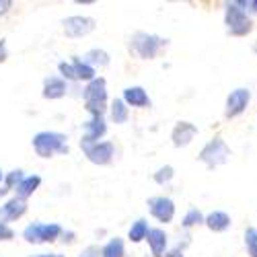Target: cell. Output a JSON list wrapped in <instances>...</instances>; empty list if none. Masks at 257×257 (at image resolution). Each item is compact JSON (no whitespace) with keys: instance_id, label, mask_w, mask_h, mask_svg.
I'll return each instance as SVG.
<instances>
[{"instance_id":"obj_7","label":"cell","mask_w":257,"mask_h":257,"mask_svg":"<svg viewBox=\"0 0 257 257\" xmlns=\"http://www.w3.org/2000/svg\"><path fill=\"white\" fill-rule=\"evenodd\" d=\"M82 153L87 155V159L95 165H109L115 157V146L107 140H99V142H91V144H82L80 142Z\"/></svg>"},{"instance_id":"obj_11","label":"cell","mask_w":257,"mask_h":257,"mask_svg":"<svg viewBox=\"0 0 257 257\" xmlns=\"http://www.w3.org/2000/svg\"><path fill=\"white\" fill-rule=\"evenodd\" d=\"M196 134H198V127L191 123V121H179V123L173 127L171 140H173V146L183 148V146H187L191 140L196 138Z\"/></svg>"},{"instance_id":"obj_14","label":"cell","mask_w":257,"mask_h":257,"mask_svg":"<svg viewBox=\"0 0 257 257\" xmlns=\"http://www.w3.org/2000/svg\"><path fill=\"white\" fill-rule=\"evenodd\" d=\"M123 103L127 107H138V109H146V107H151V97L148 93L142 89V87H127L123 89Z\"/></svg>"},{"instance_id":"obj_32","label":"cell","mask_w":257,"mask_h":257,"mask_svg":"<svg viewBox=\"0 0 257 257\" xmlns=\"http://www.w3.org/2000/svg\"><path fill=\"white\" fill-rule=\"evenodd\" d=\"M7 56H9V52H7V41L0 39V62H5Z\"/></svg>"},{"instance_id":"obj_29","label":"cell","mask_w":257,"mask_h":257,"mask_svg":"<svg viewBox=\"0 0 257 257\" xmlns=\"http://www.w3.org/2000/svg\"><path fill=\"white\" fill-rule=\"evenodd\" d=\"M13 237H15V230L5 220H0V241H11Z\"/></svg>"},{"instance_id":"obj_34","label":"cell","mask_w":257,"mask_h":257,"mask_svg":"<svg viewBox=\"0 0 257 257\" xmlns=\"http://www.w3.org/2000/svg\"><path fill=\"white\" fill-rule=\"evenodd\" d=\"M165 257H183V251L181 249H173V251L165 253Z\"/></svg>"},{"instance_id":"obj_21","label":"cell","mask_w":257,"mask_h":257,"mask_svg":"<svg viewBox=\"0 0 257 257\" xmlns=\"http://www.w3.org/2000/svg\"><path fill=\"white\" fill-rule=\"evenodd\" d=\"M123 255H125V247H123V241L119 237L107 241L101 247V257H123Z\"/></svg>"},{"instance_id":"obj_16","label":"cell","mask_w":257,"mask_h":257,"mask_svg":"<svg viewBox=\"0 0 257 257\" xmlns=\"http://www.w3.org/2000/svg\"><path fill=\"white\" fill-rule=\"evenodd\" d=\"M146 241H148V247H151L155 257H165V253H167V232L163 228H151L146 234Z\"/></svg>"},{"instance_id":"obj_20","label":"cell","mask_w":257,"mask_h":257,"mask_svg":"<svg viewBox=\"0 0 257 257\" xmlns=\"http://www.w3.org/2000/svg\"><path fill=\"white\" fill-rule=\"evenodd\" d=\"M109 115H111V121L125 123L127 117H130V107L123 103V99H113L111 101V107H109Z\"/></svg>"},{"instance_id":"obj_2","label":"cell","mask_w":257,"mask_h":257,"mask_svg":"<svg viewBox=\"0 0 257 257\" xmlns=\"http://www.w3.org/2000/svg\"><path fill=\"white\" fill-rule=\"evenodd\" d=\"M84 107L91 113V117H103L105 113V103H107V82L105 78H93L82 91Z\"/></svg>"},{"instance_id":"obj_22","label":"cell","mask_w":257,"mask_h":257,"mask_svg":"<svg viewBox=\"0 0 257 257\" xmlns=\"http://www.w3.org/2000/svg\"><path fill=\"white\" fill-rule=\"evenodd\" d=\"M72 68H74V76H76V80H87V82H91L93 78H95V68H91V66H87L80 58H72Z\"/></svg>"},{"instance_id":"obj_12","label":"cell","mask_w":257,"mask_h":257,"mask_svg":"<svg viewBox=\"0 0 257 257\" xmlns=\"http://www.w3.org/2000/svg\"><path fill=\"white\" fill-rule=\"evenodd\" d=\"M107 132V123L105 117H91L84 123V136H82V144H91V142H99Z\"/></svg>"},{"instance_id":"obj_3","label":"cell","mask_w":257,"mask_h":257,"mask_svg":"<svg viewBox=\"0 0 257 257\" xmlns=\"http://www.w3.org/2000/svg\"><path fill=\"white\" fill-rule=\"evenodd\" d=\"M167 46V39L159 37V35H153V33H144V31H138L132 35L130 39V50L142 58V60H153L159 56V52Z\"/></svg>"},{"instance_id":"obj_4","label":"cell","mask_w":257,"mask_h":257,"mask_svg":"<svg viewBox=\"0 0 257 257\" xmlns=\"http://www.w3.org/2000/svg\"><path fill=\"white\" fill-rule=\"evenodd\" d=\"M224 23H226V31L230 35H247L253 29V21L249 19L247 11L243 9L241 3H228L226 5V13H224Z\"/></svg>"},{"instance_id":"obj_6","label":"cell","mask_w":257,"mask_h":257,"mask_svg":"<svg viewBox=\"0 0 257 257\" xmlns=\"http://www.w3.org/2000/svg\"><path fill=\"white\" fill-rule=\"evenodd\" d=\"M228 157H230V148L226 146V142H224L222 138H214V140H210V142L202 148V153H200L198 159H200L204 165H208L210 169H214V167L224 165V163L228 161Z\"/></svg>"},{"instance_id":"obj_25","label":"cell","mask_w":257,"mask_h":257,"mask_svg":"<svg viewBox=\"0 0 257 257\" xmlns=\"http://www.w3.org/2000/svg\"><path fill=\"white\" fill-rule=\"evenodd\" d=\"M23 179H25L23 171L17 169V171H11V173H7L3 181H5V187H7L9 191H15V189H17V185H19L21 181H23Z\"/></svg>"},{"instance_id":"obj_24","label":"cell","mask_w":257,"mask_h":257,"mask_svg":"<svg viewBox=\"0 0 257 257\" xmlns=\"http://www.w3.org/2000/svg\"><path fill=\"white\" fill-rule=\"evenodd\" d=\"M204 218H206V216H204V214H202L198 208H191V210L185 214V216H183V222H181V224H183L185 228H191V226H196V224H204Z\"/></svg>"},{"instance_id":"obj_1","label":"cell","mask_w":257,"mask_h":257,"mask_svg":"<svg viewBox=\"0 0 257 257\" xmlns=\"http://www.w3.org/2000/svg\"><path fill=\"white\" fill-rule=\"evenodd\" d=\"M66 136L60 132H37L33 136V151L41 159H52L54 155H66L68 144Z\"/></svg>"},{"instance_id":"obj_36","label":"cell","mask_w":257,"mask_h":257,"mask_svg":"<svg viewBox=\"0 0 257 257\" xmlns=\"http://www.w3.org/2000/svg\"><path fill=\"white\" fill-rule=\"evenodd\" d=\"M7 194H9V189L3 185V187H0V198H3V196H7Z\"/></svg>"},{"instance_id":"obj_8","label":"cell","mask_w":257,"mask_h":257,"mask_svg":"<svg viewBox=\"0 0 257 257\" xmlns=\"http://www.w3.org/2000/svg\"><path fill=\"white\" fill-rule=\"evenodd\" d=\"M62 27H64V33H66L68 37L78 39V37L89 35L95 29V19L82 17V15H72V17H66L62 21Z\"/></svg>"},{"instance_id":"obj_9","label":"cell","mask_w":257,"mask_h":257,"mask_svg":"<svg viewBox=\"0 0 257 257\" xmlns=\"http://www.w3.org/2000/svg\"><path fill=\"white\" fill-rule=\"evenodd\" d=\"M148 208H151V214L159 220V222H171L175 218V204L171 198L165 196H157L148 200Z\"/></svg>"},{"instance_id":"obj_28","label":"cell","mask_w":257,"mask_h":257,"mask_svg":"<svg viewBox=\"0 0 257 257\" xmlns=\"http://www.w3.org/2000/svg\"><path fill=\"white\" fill-rule=\"evenodd\" d=\"M58 70H60V74H62V78L64 80H76V76H74V68H72V64L70 62H60L58 64Z\"/></svg>"},{"instance_id":"obj_13","label":"cell","mask_w":257,"mask_h":257,"mask_svg":"<svg viewBox=\"0 0 257 257\" xmlns=\"http://www.w3.org/2000/svg\"><path fill=\"white\" fill-rule=\"evenodd\" d=\"M27 212V200L23 198H11L5 206H0V220H17Z\"/></svg>"},{"instance_id":"obj_27","label":"cell","mask_w":257,"mask_h":257,"mask_svg":"<svg viewBox=\"0 0 257 257\" xmlns=\"http://www.w3.org/2000/svg\"><path fill=\"white\" fill-rule=\"evenodd\" d=\"M173 175H175L173 167H171V165H165V167H161L157 173H155V181H157L159 185H165V183H169L171 179H173Z\"/></svg>"},{"instance_id":"obj_5","label":"cell","mask_w":257,"mask_h":257,"mask_svg":"<svg viewBox=\"0 0 257 257\" xmlns=\"http://www.w3.org/2000/svg\"><path fill=\"white\" fill-rule=\"evenodd\" d=\"M62 226L56 224V222H33L29 226H25L23 230V239L27 243H33V245H39V243H52L56 241L60 234H62Z\"/></svg>"},{"instance_id":"obj_26","label":"cell","mask_w":257,"mask_h":257,"mask_svg":"<svg viewBox=\"0 0 257 257\" xmlns=\"http://www.w3.org/2000/svg\"><path fill=\"white\" fill-rule=\"evenodd\" d=\"M245 247H247L251 257H257V228L245 230Z\"/></svg>"},{"instance_id":"obj_33","label":"cell","mask_w":257,"mask_h":257,"mask_svg":"<svg viewBox=\"0 0 257 257\" xmlns=\"http://www.w3.org/2000/svg\"><path fill=\"white\" fill-rule=\"evenodd\" d=\"M241 5H243V9H245V11L249 9V11L257 13V0H249V3H241Z\"/></svg>"},{"instance_id":"obj_17","label":"cell","mask_w":257,"mask_h":257,"mask_svg":"<svg viewBox=\"0 0 257 257\" xmlns=\"http://www.w3.org/2000/svg\"><path fill=\"white\" fill-rule=\"evenodd\" d=\"M204 224L212 232H222V230H226L230 226V216L226 212H222V210H214V212H210L208 216L204 218Z\"/></svg>"},{"instance_id":"obj_15","label":"cell","mask_w":257,"mask_h":257,"mask_svg":"<svg viewBox=\"0 0 257 257\" xmlns=\"http://www.w3.org/2000/svg\"><path fill=\"white\" fill-rule=\"evenodd\" d=\"M68 93V82L62 76H48L44 80V99H60Z\"/></svg>"},{"instance_id":"obj_19","label":"cell","mask_w":257,"mask_h":257,"mask_svg":"<svg viewBox=\"0 0 257 257\" xmlns=\"http://www.w3.org/2000/svg\"><path fill=\"white\" fill-rule=\"evenodd\" d=\"M80 60L91 68H103V66L109 64V54H107L105 50H89Z\"/></svg>"},{"instance_id":"obj_30","label":"cell","mask_w":257,"mask_h":257,"mask_svg":"<svg viewBox=\"0 0 257 257\" xmlns=\"http://www.w3.org/2000/svg\"><path fill=\"white\" fill-rule=\"evenodd\" d=\"M78 257H101V249L99 247H87V249H82V253Z\"/></svg>"},{"instance_id":"obj_35","label":"cell","mask_w":257,"mask_h":257,"mask_svg":"<svg viewBox=\"0 0 257 257\" xmlns=\"http://www.w3.org/2000/svg\"><path fill=\"white\" fill-rule=\"evenodd\" d=\"M29 257H64L60 253H39V255H29Z\"/></svg>"},{"instance_id":"obj_37","label":"cell","mask_w":257,"mask_h":257,"mask_svg":"<svg viewBox=\"0 0 257 257\" xmlns=\"http://www.w3.org/2000/svg\"><path fill=\"white\" fill-rule=\"evenodd\" d=\"M5 179V173H3V171H0V181H3Z\"/></svg>"},{"instance_id":"obj_31","label":"cell","mask_w":257,"mask_h":257,"mask_svg":"<svg viewBox=\"0 0 257 257\" xmlns=\"http://www.w3.org/2000/svg\"><path fill=\"white\" fill-rule=\"evenodd\" d=\"M11 9H13V3H11V0H0V17H5Z\"/></svg>"},{"instance_id":"obj_10","label":"cell","mask_w":257,"mask_h":257,"mask_svg":"<svg viewBox=\"0 0 257 257\" xmlns=\"http://www.w3.org/2000/svg\"><path fill=\"white\" fill-rule=\"evenodd\" d=\"M249 101H251L249 89H234V91L228 95V99H226V109H224L226 117H237V115H241V113L247 109Z\"/></svg>"},{"instance_id":"obj_23","label":"cell","mask_w":257,"mask_h":257,"mask_svg":"<svg viewBox=\"0 0 257 257\" xmlns=\"http://www.w3.org/2000/svg\"><path fill=\"white\" fill-rule=\"evenodd\" d=\"M148 222L146 220H136L132 226H130V232H127V239H130L132 243H140V241H144L146 239V234H148Z\"/></svg>"},{"instance_id":"obj_18","label":"cell","mask_w":257,"mask_h":257,"mask_svg":"<svg viewBox=\"0 0 257 257\" xmlns=\"http://www.w3.org/2000/svg\"><path fill=\"white\" fill-rule=\"evenodd\" d=\"M39 185H41V177H39V175H27L23 181L17 185V189H15V191H17V198L27 200L29 196L35 194Z\"/></svg>"}]
</instances>
